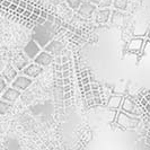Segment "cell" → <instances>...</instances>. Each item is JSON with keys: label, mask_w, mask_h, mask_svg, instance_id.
<instances>
[{"label": "cell", "mask_w": 150, "mask_h": 150, "mask_svg": "<svg viewBox=\"0 0 150 150\" xmlns=\"http://www.w3.org/2000/svg\"><path fill=\"white\" fill-rule=\"evenodd\" d=\"M45 22H46V19H45V18L41 17V16H38V21H36V24H38V25H43Z\"/></svg>", "instance_id": "484cf974"}, {"label": "cell", "mask_w": 150, "mask_h": 150, "mask_svg": "<svg viewBox=\"0 0 150 150\" xmlns=\"http://www.w3.org/2000/svg\"><path fill=\"white\" fill-rule=\"evenodd\" d=\"M117 123L125 129H135L140 123V119L121 110L117 115Z\"/></svg>", "instance_id": "7a4b0ae2"}, {"label": "cell", "mask_w": 150, "mask_h": 150, "mask_svg": "<svg viewBox=\"0 0 150 150\" xmlns=\"http://www.w3.org/2000/svg\"><path fill=\"white\" fill-rule=\"evenodd\" d=\"M28 63H30V59H28V58H27V55H26L24 52H22V51L17 52L15 55H14V59H13V66H14L17 70L22 71L23 69L26 67Z\"/></svg>", "instance_id": "30bf717a"}, {"label": "cell", "mask_w": 150, "mask_h": 150, "mask_svg": "<svg viewBox=\"0 0 150 150\" xmlns=\"http://www.w3.org/2000/svg\"><path fill=\"white\" fill-rule=\"evenodd\" d=\"M0 120H1V116H0Z\"/></svg>", "instance_id": "7dc6e473"}, {"label": "cell", "mask_w": 150, "mask_h": 150, "mask_svg": "<svg viewBox=\"0 0 150 150\" xmlns=\"http://www.w3.org/2000/svg\"><path fill=\"white\" fill-rule=\"evenodd\" d=\"M9 1H13V0H9Z\"/></svg>", "instance_id": "bcb514c9"}, {"label": "cell", "mask_w": 150, "mask_h": 150, "mask_svg": "<svg viewBox=\"0 0 150 150\" xmlns=\"http://www.w3.org/2000/svg\"><path fill=\"white\" fill-rule=\"evenodd\" d=\"M68 83H70L69 77H68V78H63V85H68Z\"/></svg>", "instance_id": "74e56055"}, {"label": "cell", "mask_w": 150, "mask_h": 150, "mask_svg": "<svg viewBox=\"0 0 150 150\" xmlns=\"http://www.w3.org/2000/svg\"><path fill=\"white\" fill-rule=\"evenodd\" d=\"M30 15H32V11H30V10H27V9H25V10H24V13H23V16H24L25 18H27V19L30 18Z\"/></svg>", "instance_id": "83f0119b"}, {"label": "cell", "mask_w": 150, "mask_h": 150, "mask_svg": "<svg viewBox=\"0 0 150 150\" xmlns=\"http://www.w3.org/2000/svg\"><path fill=\"white\" fill-rule=\"evenodd\" d=\"M44 50L47 51L49 53L53 54L54 57H57V55H60V53L64 50V44L62 42H60V41L51 40L47 44L45 45Z\"/></svg>", "instance_id": "8fae6325"}, {"label": "cell", "mask_w": 150, "mask_h": 150, "mask_svg": "<svg viewBox=\"0 0 150 150\" xmlns=\"http://www.w3.org/2000/svg\"><path fill=\"white\" fill-rule=\"evenodd\" d=\"M88 1L91 2V4H94V5H96V6H97L98 2H99V0H88Z\"/></svg>", "instance_id": "ab89813d"}, {"label": "cell", "mask_w": 150, "mask_h": 150, "mask_svg": "<svg viewBox=\"0 0 150 150\" xmlns=\"http://www.w3.org/2000/svg\"><path fill=\"white\" fill-rule=\"evenodd\" d=\"M21 95H22V91L16 89V88H14L11 86V87H7L6 89L4 90V93L0 95V97H1V99L6 100V102L14 103V102H16L18 98L21 97Z\"/></svg>", "instance_id": "9c48e42d"}, {"label": "cell", "mask_w": 150, "mask_h": 150, "mask_svg": "<svg viewBox=\"0 0 150 150\" xmlns=\"http://www.w3.org/2000/svg\"><path fill=\"white\" fill-rule=\"evenodd\" d=\"M147 135H150V129L148 130V134H147Z\"/></svg>", "instance_id": "7bdbcfd3"}, {"label": "cell", "mask_w": 150, "mask_h": 150, "mask_svg": "<svg viewBox=\"0 0 150 150\" xmlns=\"http://www.w3.org/2000/svg\"><path fill=\"white\" fill-rule=\"evenodd\" d=\"M83 90L85 93H87V91H90L91 90V87H90V83H86V85H83Z\"/></svg>", "instance_id": "603a6c76"}, {"label": "cell", "mask_w": 150, "mask_h": 150, "mask_svg": "<svg viewBox=\"0 0 150 150\" xmlns=\"http://www.w3.org/2000/svg\"><path fill=\"white\" fill-rule=\"evenodd\" d=\"M111 16V10L108 8H98L94 13V21L97 24H105L108 22Z\"/></svg>", "instance_id": "7c38bea8"}, {"label": "cell", "mask_w": 150, "mask_h": 150, "mask_svg": "<svg viewBox=\"0 0 150 150\" xmlns=\"http://www.w3.org/2000/svg\"><path fill=\"white\" fill-rule=\"evenodd\" d=\"M147 103H148V100H147L146 98H142V99H141V105H140V106H142V107H144V105H146Z\"/></svg>", "instance_id": "8d00e7d4"}, {"label": "cell", "mask_w": 150, "mask_h": 150, "mask_svg": "<svg viewBox=\"0 0 150 150\" xmlns=\"http://www.w3.org/2000/svg\"><path fill=\"white\" fill-rule=\"evenodd\" d=\"M148 36H149V38H150V28H149V33H148Z\"/></svg>", "instance_id": "ee69618b"}, {"label": "cell", "mask_w": 150, "mask_h": 150, "mask_svg": "<svg viewBox=\"0 0 150 150\" xmlns=\"http://www.w3.org/2000/svg\"><path fill=\"white\" fill-rule=\"evenodd\" d=\"M2 1H4V0H0V4H2Z\"/></svg>", "instance_id": "f6af8a7d"}, {"label": "cell", "mask_w": 150, "mask_h": 150, "mask_svg": "<svg viewBox=\"0 0 150 150\" xmlns=\"http://www.w3.org/2000/svg\"><path fill=\"white\" fill-rule=\"evenodd\" d=\"M96 9H97V6L87 0V1H83L77 10H78V14L80 16H83L85 18H90L91 16L94 15Z\"/></svg>", "instance_id": "52a82bcc"}, {"label": "cell", "mask_w": 150, "mask_h": 150, "mask_svg": "<svg viewBox=\"0 0 150 150\" xmlns=\"http://www.w3.org/2000/svg\"><path fill=\"white\" fill-rule=\"evenodd\" d=\"M90 87H91V90H97V89H99V86H98V83H90Z\"/></svg>", "instance_id": "1f68e13d"}, {"label": "cell", "mask_w": 150, "mask_h": 150, "mask_svg": "<svg viewBox=\"0 0 150 150\" xmlns=\"http://www.w3.org/2000/svg\"><path fill=\"white\" fill-rule=\"evenodd\" d=\"M38 15H36V14H34V13H32V15L30 16V21H32L33 23H35L36 21H38Z\"/></svg>", "instance_id": "cb8c5ba5"}, {"label": "cell", "mask_w": 150, "mask_h": 150, "mask_svg": "<svg viewBox=\"0 0 150 150\" xmlns=\"http://www.w3.org/2000/svg\"><path fill=\"white\" fill-rule=\"evenodd\" d=\"M16 77H17V69L14 66H7V68L2 71V78L9 83H11Z\"/></svg>", "instance_id": "4fadbf2b"}, {"label": "cell", "mask_w": 150, "mask_h": 150, "mask_svg": "<svg viewBox=\"0 0 150 150\" xmlns=\"http://www.w3.org/2000/svg\"><path fill=\"white\" fill-rule=\"evenodd\" d=\"M61 69H62V71L63 70H71V63H70V61L69 62H64V63H61Z\"/></svg>", "instance_id": "44dd1931"}, {"label": "cell", "mask_w": 150, "mask_h": 150, "mask_svg": "<svg viewBox=\"0 0 150 150\" xmlns=\"http://www.w3.org/2000/svg\"><path fill=\"white\" fill-rule=\"evenodd\" d=\"M123 96L122 95H112L108 98V102H107V105L110 106L111 108H119L122 105V102H123Z\"/></svg>", "instance_id": "9a60e30c"}, {"label": "cell", "mask_w": 150, "mask_h": 150, "mask_svg": "<svg viewBox=\"0 0 150 150\" xmlns=\"http://www.w3.org/2000/svg\"><path fill=\"white\" fill-rule=\"evenodd\" d=\"M144 98H146V99H147L148 102H150V94H149V95H147V96H146Z\"/></svg>", "instance_id": "b9f144b4"}, {"label": "cell", "mask_w": 150, "mask_h": 150, "mask_svg": "<svg viewBox=\"0 0 150 150\" xmlns=\"http://www.w3.org/2000/svg\"><path fill=\"white\" fill-rule=\"evenodd\" d=\"M46 21H49V22H51V23H54L55 22V18H54V16H53L52 14H47Z\"/></svg>", "instance_id": "f546056e"}, {"label": "cell", "mask_w": 150, "mask_h": 150, "mask_svg": "<svg viewBox=\"0 0 150 150\" xmlns=\"http://www.w3.org/2000/svg\"><path fill=\"white\" fill-rule=\"evenodd\" d=\"M47 14H49L47 11H45V10H43V9H42V10H41V14H40V16L46 19V18H47Z\"/></svg>", "instance_id": "836d02e7"}, {"label": "cell", "mask_w": 150, "mask_h": 150, "mask_svg": "<svg viewBox=\"0 0 150 150\" xmlns=\"http://www.w3.org/2000/svg\"><path fill=\"white\" fill-rule=\"evenodd\" d=\"M81 2H83L81 0H67V4L69 5V7L74 9V10H77Z\"/></svg>", "instance_id": "ac0fdd59"}, {"label": "cell", "mask_w": 150, "mask_h": 150, "mask_svg": "<svg viewBox=\"0 0 150 150\" xmlns=\"http://www.w3.org/2000/svg\"><path fill=\"white\" fill-rule=\"evenodd\" d=\"M143 43H144L143 38H135L133 40H131L128 44L129 51H131V52H139V51H141V47H142Z\"/></svg>", "instance_id": "5bb4252c"}, {"label": "cell", "mask_w": 150, "mask_h": 150, "mask_svg": "<svg viewBox=\"0 0 150 150\" xmlns=\"http://www.w3.org/2000/svg\"><path fill=\"white\" fill-rule=\"evenodd\" d=\"M72 90H69V91H64L63 93V99H69V98H72Z\"/></svg>", "instance_id": "7402d4cb"}, {"label": "cell", "mask_w": 150, "mask_h": 150, "mask_svg": "<svg viewBox=\"0 0 150 150\" xmlns=\"http://www.w3.org/2000/svg\"><path fill=\"white\" fill-rule=\"evenodd\" d=\"M54 23H50L49 21L43 24V25H38L35 24V28H34V34H33V40H35L38 43V45L44 49L45 45L47 44L51 40H53L57 30H54Z\"/></svg>", "instance_id": "6da1fadb"}, {"label": "cell", "mask_w": 150, "mask_h": 150, "mask_svg": "<svg viewBox=\"0 0 150 150\" xmlns=\"http://www.w3.org/2000/svg\"><path fill=\"white\" fill-rule=\"evenodd\" d=\"M113 6L116 10L124 11L128 8V0H113Z\"/></svg>", "instance_id": "2e32d148"}, {"label": "cell", "mask_w": 150, "mask_h": 150, "mask_svg": "<svg viewBox=\"0 0 150 150\" xmlns=\"http://www.w3.org/2000/svg\"><path fill=\"white\" fill-rule=\"evenodd\" d=\"M41 51H42V47H41V46L38 45V42H36L35 40H33V38L24 46V50H23V52L27 55V58H28L30 60H34L35 57H36Z\"/></svg>", "instance_id": "5b68a950"}, {"label": "cell", "mask_w": 150, "mask_h": 150, "mask_svg": "<svg viewBox=\"0 0 150 150\" xmlns=\"http://www.w3.org/2000/svg\"><path fill=\"white\" fill-rule=\"evenodd\" d=\"M42 72H43V67L38 64V63H35V62L28 63V64L22 70L23 75L27 76V77H30L32 79L38 78L40 75H42Z\"/></svg>", "instance_id": "8992f818"}, {"label": "cell", "mask_w": 150, "mask_h": 150, "mask_svg": "<svg viewBox=\"0 0 150 150\" xmlns=\"http://www.w3.org/2000/svg\"><path fill=\"white\" fill-rule=\"evenodd\" d=\"M53 61H54V55L51 54V53H49L47 51H45V50H42L35 57V59L33 60V62L38 63V64L42 66V67H47V66H50L52 63Z\"/></svg>", "instance_id": "ba28073f"}, {"label": "cell", "mask_w": 150, "mask_h": 150, "mask_svg": "<svg viewBox=\"0 0 150 150\" xmlns=\"http://www.w3.org/2000/svg\"><path fill=\"white\" fill-rule=\"evenodd\" d=\"M32 83H33V79L22 74L19 76L17 75V77L11 81V86L16 89L21 90V91H25L30 88Z\"/></svg>", "instance_id": "277c9868"}, {"label": "cell", "mask_w": 150, "mask_h": 150, "mask_svg": "<svg viewBox=\"0 0 150 150\" xmlns=\"http://www.w3.org/2000/svg\"><path fill=\"white\" fill-rule=\"evenodd\" d=\"M66 102H64V106H71L72 104V102H71V98H69V99H64Z\"/></svg>", "instance_id": "d590c367"}, {"label": "cell", "mask_w": 150, "mask_h": 150, "mask_svg": "<svg viewBox=\"0 0 150 150\" xmlns=\"http://www.w3.org/2000/svg\"><path fill=\"white\" fill-rule=\"evenodd\" d=\"M146 143H147L148 146H150V135H147V137H146Z\"/></svg>", "instance_id": "f35d334b"}, {"label": "cell", "mask_w": 150, "mask_h": 150, "mask_svg": "<svg viewBox=\"0 0 150 150\" xmlns=\"http://www.w3.org/2000/svg\"><path fill=\"white\" fill-rule=\"evenodd\" d=\"M41 10H42L41 8H38V7H34V9H33V13H34V14H36V15L40 16V14H41Z\"/></svg>", "instance_id": "e575fe53"}, {"label": "cell", "mask_w": 150, "mask_h": 150, "mask_svg": "<svg viewBox=\"0 0 150 150\" xmlns=\"http://www.w3.org/2000/svg\"><path fill=\"white\" fill-rule=\"evenodd\" d=\"M113 0H99L97 5V8H108L110 6H112Z\"/></svg>", "instance_id": "d6986e66"}, {"label": "cell", "mask_w": 150, "mask_h": 150, "mask_svg": "<svg viewBox=\"0 0 150 150\" xmlns=\"http://www.w3.org/2000/svg\"><path fill=\"white\" fill-rule=\"evenodd\" d=\"M10 108H11V103L6 102V100H4V99L0 98V116L6 115L9 112Z\"/></svg>", "instance_id": "e0dca14e"}, {"label": "cell", "mask_w": 150, "mask_h": 150, "mask_svg": "<svg viewBox=\"0 0 150 150\" xmlns=\"http://www.w3.org/2000/svg\"><path fill=\"white\" fill-rule=\"evenodd\" d=\"M17 7H18V5H16V4H14V2H11L8 8H9V11H15L16 9H17Z\"/></svg>", "instance_id": "d4e9b609"}, {"label": "cell", "mask_w": 150, "mask_h": 150, "mask_svg": "<svg viewBox=\"0 0 150 150\" xmlns=\"http://www.w3.org/2000/svg\"><path fill=\"white\" fill-rule=\"evenodd\" d=\"M7 88V81L4 78H0V95L4 93V90Z\"/></svg>", "instance_id": "ffe728a7"}, {"label": "cell", "mask_w": 150, "mask_h": 150, "mask_svg": "<svg viewBox=\"0 0 150 150\" xmlns=\"http://www.w3.org/2000/svg\"><path fill=\"white\" fill-rule=\"evenodd\" d=\"M61 61H62V63L69 62V61H70V58H69L68 55H62V57H61Z\"/></svg>", "instance_id": "d6a6232c"}, {"label": "cell", "mask_w": 150, "mask_h": 150, "mask_svg": "<svg viewBox=\"0 0 150 150\" xmlns=\"http://www.w3.org/2000/svg\"><path fill=\"white\" fill-rule=\"evenodd\" d=\"M18 6L22 8H26V6H27V0H21V2H19Z\"/></svg>", "instance_id": "4dcf8cb0"}, {"label": "cell", "mask_w": 150, "mask_h": 150, "mask_svg": "<svg viewBox=\"0 0 150 150\" xmlns=\"http://www.w3.org/2000/svg\"><path fill=\"white\" fill-rule=\"evenodd\" d=\"M11 4V1H9V0H4L2 1V4H0L2 7H5V8H8L9 7V5Z\"/></svg>", "instance_id": "f1b7e54d"}, {"label": "cell", "mask_w": 150, "mask_h": 150, "mask_svg": "<svg viewBox=\"0 0 150 150\" xmlns=\"http://www.w3.org/2000/svg\"><path fill=\"white\" fill-rule=\"evenodd\" d=\"M70 75H71V71L70 70H63L62 71V77L63 78H68V77H70Z\"/></svg>", "instance_id": "4316f807"}, {"label": "cell", "mask_w": 150, "mask_h": 150, "mask_svg": "<svg viewBox=\"0 0 150 150\" xmlns=\"http://www.w3.org/2000/svg\"><path fill=\"white\" fill-rule=\"evenodd\" d=\"M122 111L129 113L131 115H134V116H140L142 115V111H141V106H139L134 100H132L130 97H124L123 98V102H122V105H121Z\"/></svg>", "instance_id": "3957f363"}, {"label": "cell", "mask_w": 150, "mask_h": 150, "mask_svg": "<svg viewBox=\"0 0 150 150\" xmlns=\"http://www.w3.org/2000/svg\"><path fill=\"white\" fill-rule=\"evenodd\" d=\"M57 78H63V77H62V72H61V71H58V72H57Z\"/></svg>", "instance_id": "60d3db41"}]
</instances>
